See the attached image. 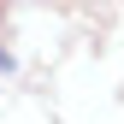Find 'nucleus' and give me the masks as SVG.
I'll use <instances>...</instances> for the list:
<instances>
[{
  "label": "nucleus",
  "mask_w": 124,
  "mask_h": 124,
  "mask_svg": "<svg viewBox=\"0 0 124 124\" xmlns=\"http://www.w3.org/2000/svg\"><path fill=\"white\" fill-rule=\"evenodd\" d=\"M6 65H12V59H6V53H0V71H6Z\"/></svg>",
  "instance_id": "1"
}]
</instances>
